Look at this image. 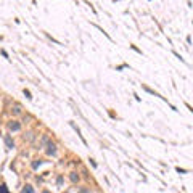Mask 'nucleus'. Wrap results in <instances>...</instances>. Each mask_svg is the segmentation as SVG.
<instances>
[{"label": "nucleus", "mask_w": 193, "mask_h": 193, "mask_svg": "<svg viewBox=\"0 0 193 193\" xmlns=\"http://www.w3.org/2000/svg\"><path fill=\"white\" fill-rule=\"evenodd\" d=\"M55 153H56V145L48 142L47 143V154H48V156H55Z\"/></svg>", "instance_id": "nucleus-1"}, {"label": "nucleus", "mask_w": 193, "mask_h": 193, "mask_svg": "<svg viewBox=\"0 0 193 193\" xmlns=\"http://www.w3.org/2000/svg\"><path fill=\"white\" fill-rule=\"evenodd\" d=\"M8 129L13 132H18L19 129H21V124L18 122V121H11V122H8Z\"/></svg>", "instance_id": "nucleus-2"}, {"label": "nucleus", "mask_w": 193, "mask_h": 193, "mask_svg": "<svg viewBox=\"0 0 193 193\" xmlns=\"http://www.w3.org/2000/svg\"><path fill=\"white\" fill-rule=\"evenodd\" d=\"M5 145H7L8 148H15V143H13V140L10 139V135H7V137H5Z\"/></svg>", "instance_id": "nucleus-3"}, {"label": "nucleus", "mask_w": 193, "mask_h": 193, "mask_svg": "<svg viewBox=\"0 0 193 193\" xmlns=\"http://www.w3.org/2000/svg\"><path fill=\"white\" fill-rule=\"evenodd\" d=\"M69 179H71V182L76 183V182H79V174H77V172H71L69 174Z\"/></svg>", "instance_id": "nucleus-4"}, {"label": "nucleus", "mask_w": 193, "mask_h": 193, "mask_svg": "<svg viewBox=\"0 0 193 193\" xmlns=\"http://www.w3.org/2000/svg\"><path fill=\"white\" fill-rule=\"evenodd\" d=\"M24 140H27V142H32V140H34V134H32V132H27V134L24 135Z\"/></svg>", "instance_id": "nucleus-5"}, {"label": "nucleus", "mask_w": 193, "mask_h": 193, "mask_svg": "<svg viewBox=\"0 0 193 193\" xmlns=\"http://www.w3.org/2000/svg\"><path fill=\"white\" fill-rule=\"evenodd\" d=\"M11 111H13V114H21V106H19V105H15Z\"/></svg>", "instance_id": "nucleus-6"}, {"label": "nucleus", "mask_w": 193, "mask_h": 193, "mask_svg": "<svg viewBox=\"0 0 193 193\" xmlns=\"http://www.w3.org/2000/svg\"><path fill=\"white\" fill-rule=\"evenodd\" d=\"M23 192H29V193H32V192H34V188H32L31 185H26V187L23 188Z\"/></svg>", "instance_id": "nucleus-7"}, {"label": "nucleus", "mask_w": 193, "mask_h": 193, "mask_svg": "<svg viewBox=\"0 0 193 193\" xmlns=\"http://www.w3.org/2000/svg\"><path fill=\"white\" fill-rule=\"evenodd\" d=\"M39 166H40V161H34L32 162V167H34V169H37Z\"/></svg>", "instance_id": "nucleus-8"}, {"label": "nucleus", "mask_w": 193, "mask_h": 193, "mask_svg": "<svg viewBox=\"0 0 193 193\" xmlns=\"http://www.w3.org/2000/svg\"><path fill=\"white\" fill-rule=\"evenodd\" d=\"M24 95H26L27 98H29V100H31V98H32V96H31V92H29V90H24Z\"/></svg>", "instance_id": "nucleus-9"}, {"label": "nucleus", "mask_w": 193, "mask_h": 193, "mask_svg": "<svg viewBox=\"0 0 193 193\" xmlns=\"http://www.w3.org/2000/svg\"><path fill=\"white\" fill-rule=\"evenodd\" d=\"M56 183H58V185H61V183H63V177H58V180H56Z\"/></svg>", "instance_id": "nucleus-10"}, {"label": "nucleus", "mask_w": 193, "mask_h": 193, "mask_svg": "<svg viewBox=\"0 0 193 193\" xmlns=\"http://www.w3.org/2000/svg\"><path fill=\"white\" fill-rule=\"evenodd\" d=\"M0 192H5V193H7V192H8V190H7V188H5V185H2V187H0Z\"/></svg>", "instance_id": "nucleus-11"}]
</instances>
